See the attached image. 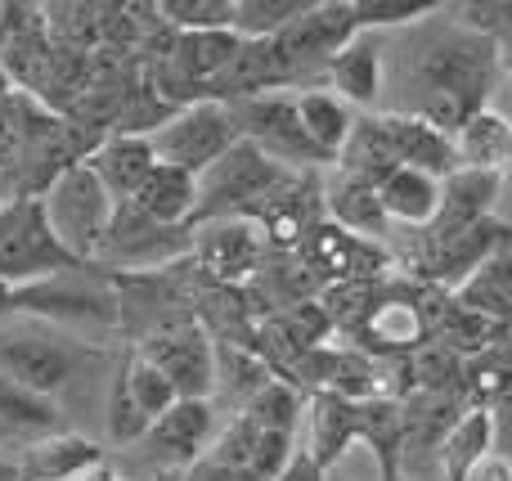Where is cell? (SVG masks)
Segmentation results:
<instances>
[{
    "mask_svg": "<svg viewBox=\"0 0 512 481\" xmlns=\"http://www.w3.org/2000/svg\"><path fill=\"white\" fill-rule=\"evenodd\" d=\"M153 481H185V473H153Z\"/></svg>",
    "mask_w": 512,
    "mask_h": 481,
    "instance_id": "obj_42",
    "label": "cell"
},
{
    "mask_svg": "<svg viewBox=\"0 0 512 481\" xmlns=\"http://www.w3.org/2000/svg\"><path fill=\"white\" fill-rule=\"evenodd\" d=\"M117 378H122L126 396H131V405H135V410H140V419L149 423V428L162 419V414L171 410V405L180 401V392H176V387H171V378L162 374V369L153 365V360H144L140 351H135V356L126 360L122 369H117Z\"/></svg>",
    "mask_w": 512,
    "mask_h": 481,
    "instance_id": "obj_27",
    "label": "cell"
},
{
    "mask_svg": "<svg viewBox=\"0 0 512 481\" xmlns=\"http://www.w3.org/2000/svg\"><path fill=\"white\" fill-rule=\"evenodd\" d=\"M14 311L41 324H63V329H122L117 279L99 266H77L32 288H18Z\"/></svg>",
    "mask_w": 512,
    "mask_h": 481,
    "instance_id": "obj_3",
    "label": "cell"
},
{
    "mask_svg": "<svg viewBox=\"0 0 512 481\" xmlns=\"http://www.w3.org/2000/svg\"><path fill=\"white\" fill-rule=\"evenodd\" d=\"M0 374L41 396H59L68 387V378L77 374V351L63 338H54L50 329L5 324L0 329Z\"/></svg>",
    "mask_w": 512,
    "mask_h": 481,
    "instance_id": "obj_11",
    "label": "cell"
},
{
    "mask_svg": "<svg viewBox=\"0 0 512 481\" xmlns=\"http://www.w3.org/2000/svg\"><path fill=\"white\" fill-rule=\"evenodd\" d=\"M328 481H360V477H342V473H328Z\"/></svg>",
    "mask_w": 512,
    "mask_h": 481,
    "instance_id": "obj_44",
    "label": "cell"
},
{
    "mask_svg": "<svg viewBox=\"0 0 512 481\" xmlns=\"http://www.w3.org/2000/svg\"><path fill=\"white\" fill-rule=\"evenodd\" d=\"M360 32H396V27H414L423 18H432L436 0H351Z\"/></svg>",
    "mask_w": 512,
    "mask_h": 481,
    "instance_id": "obj_31",
    "label": "cell"
},
{
    "mask_svg": "<svg viewBox=\"0 0 512 481\" xmlns=\"http://www.w3.org/2000/svg\"><path fill=\"white\" fill-rule=\"evenodd\" d=\"M77 481H126V477L117 473L113 464H99V468H90V473H86V477H77Z\"/></svg>",
    "mask_w": 512,
    "mask_h": 481,
    "instance_id": "obj_38",
    "label": "cell"
},
{
    "mask_svg": "<svg viewBox=\"0 0 512 481\" xmlns=\"http://www.w3.org/2000/svg\"><path fill=\"white\" fill-rule=\"evenodd\" d=\"M387 54H396V63L387 68V90H396V104L387 113L423 117L445 135H454L468 117L495 104L499 77H504L499 45L450 18L445 5L409 27L405 41Z\"/></svg>",
    "mask_w": 512,
    "mask_h": 481,
    "instance_id": "obj_1",
    "label": "cell"
},
{
    "mask_svg": "<svg viewBox=\"0 0 512 481\" xmlns=\"http://www.w3.org/2000/svg\"><path fill=\"white\" fill-rule=\"evenodd\" d=\"M36 14H41V5H14V0H0V50H5V45L14 41Z\"/></svg>",
    "mask_w": 512,
    "mask_h": 481,
    "instance_id": "obj_34",
    "label": "cell"
},
{
    "mask_svg": "<svg viewBox=\"0 0 512 481\" xmlns=\"http://www.w3.org/2000/svg\"><path fill=\"white\" fill-rule=\"evenodd\" d=\"M194 257V225H162L135 203H117L95 266L104 275H167Z\"/></svg>",
    "mask_w": 512,
    "mask_h": 481,
    "instance_id": "obj_5",
    "label": "cell"
},
{
    "mask_svg": "<svg viewBox=\"0 0 512 481\" xmlns=\"http://www.w3.org/2000/svg\"><path fill=\"white\" fill-rule=\"evenodd\" d=\"M508 144H512V122L495 104L481 108L477 117H468L454 131V153H459L463 171H490V176H499V162H504Z\"/></svg>",
    "mask_w": 512,
    "mask_h": 481,
    "instance_id": "obj_25",
    "label": "cell"
},
{
    "mask_svg": "<svg viewBox=\"0 0 512 481\" xmlns=\"http://www.w3.org/2000/svg\"><path fill=\"white\" fill-rule=\"evenodd\" d=\"M239 0H158V18L171 32H234Z\"/></svg>",
    "mask_w": 512,
    "mask_h": 481,
    "instance_id": "obj_30",
    "label": "cell"
},
{
    "mask_svg": "<svg viewBox=\"0 0 512 481\" xmlns=\"http://www.w3.org/2000/svg\"><path fill=\"white\" fill-rule=\"evenodd\" d=\"M270 257V234L248 216H221V221L194 225V266L203 284L216 288H243L261 275Z\"/></svg>",
    "mask_w": 512,
    "mask_h": 481,
    "instance_id": "obj_8",
    "label": "cell"
},
{
    "mask_svg": "<svg viewBox=\"0 0 512 481\" xmlns=\"http://www.w3.org/2000/svg\"><path fill=\"white\" fill-rule=\"evenodd\" d=\"M140 356L153 360V365L171 378L180 401H212V392H216V342H212V333L203 329L198 315L153 333V338H144Z\"/></svg>",
    "mask_w": 512,
    "mask_h": 481,
    "instance_id": "obj_10",
    "label": "cell"
},
{
    "mask_svg": "<svg viewBox=\"0 0 512 481\" xmlns=\"http://www.w3.org/2000/svg\"><path fill=\"white\" fill-rule=\"evenodd\" d=\"M0 446H18V441H14V437H9V432H5V428H0Z\"/></svg>",
    "mask_w": 512,
    "mask_h": 481,
    "instance_id": "obj_43",
    "label": "cell"
},
{
    "mask_svg": "<svg viewBox=\"0 0 512 481\" xmlns=\"http://www.w3.org/2000/svg\"><path fill=\"white\" fill-rule=\"evenodd\" d=\"M324 90H333L355 113H373L382 104V95H387V45L378 41V32H360L337 50V59L328 63Z\"/></svg>",
    "mask_w": 512,
    "mask_h": 481,
    "instance_id": "obj_13",
    "label": "cell"
},
{
    "mask_svg": "<svg viewBox=\"0 0 512 481\" xmlns=\"http://www.w3.org/2000/svg\"><path fill=\"white\" fill-rule=\"evenodd\" d=\"M477 481H512V459H504V455H490L486 464L477 468Z\"/></svg>",
    "mask_w": 512,
    "mask_h": 481,
    "instance_id": "obj_35",
    "label": "cell"
},
{
    "mask_svg": "<svg viewBox=\"0 0 512 481\" xmlns=\"http://www.w3.org/2000/svg\"><path fill=\"white\" fill-rule=\"evenodd\" d=\"M315 9V0H239L234 14V32L243 41H274L279 32H288L297 18H306Z\"/></svg>",
    "mask_w": 512,
    "mask_h": 481,
    "instance_id": "obj_29",
    "label": "cell"
},
{
    "mask_svg": "<svg viewBox=\"0 0 512 481\" xmlns=\"http://www.w3.org/2000/svg\"><path fill=\"white\" fill-rule=\"evenodd\" d=\"M499 198H504V185L499 176L490 171H454L445 180V194H441V212H436L432 230H423L427 239H454L463 230H477L481 221L499 212Z\"/></svg>",
    "mask_w": 512,
    "mask_h": 481,
    "instance_id": "obj_15",
    "label": "cell"
},
{
    "mask_svg": "<svg viewBox=\"0 0 512 481\" xmlns=\"http://www.w3.org/2000/svg\"><path fill=\"white\" fill-rule=\"evenodd\" d=\"M230 113H234V126H239V140L256 144L261 153H270L279 167H288V171L324 167V162H319V153L310 149L306 131H301L297 95H292V90L243 99V104H230Z\"/></svg>",
    "mask_w": 512,
    "mask_h": 481,
    "instance_id": "obj_9",
    "label": "cell"
},
{
    "mask_svg": "<svg viewBox=\"0 0 512 481\" xmlns=\"http://www.w3.org/2000/svg\"><path fill=\"white\" fill-rule=\"evenodd\" d=\"M149 144H153V153H158V162L189 171V176H203V171H212L216 162L239 144V126H234L230 104H221V99H198V104H189V108H176V113L149 135Z\"/></svg>",
    "mask_w": 512,
    "mask_h": 481,
    "instance_id": "obj_7",
    "label": "cell"
},
{
    "mask_svg": "<svg viewBox=\"0 0 512 481\" xmlns=\"http://www.w3.org/2000/svg\"><path fill=\"white\" fill-rule=\"evenodd\" d=\"M274 481H328V468L319 464L310 450L297 446V450H292V459L279 468V477H274Z\"/></svg>",
    "mask_w": 512,
    "mask_h": 481,
    "instance_id": "obj_33",
    "label": "cell"
},
{
    "mask_svg": "<svg viewBox=\"0 0 512 481\" xmlns=\"http://www.w3.org/2000/svg\"><path fill=\"white\" fill-rule=\"evenodd\" d=\"M9 95H14V81H9V72L0 68V99H9Z\"/></svg>",
    "mask_w": 512,
    "mask_h": 481,
    "instance_id": "obj_41",
    "label": "cell"
},
{
    "mask_svg": "<svg viewBox=\"0 0 512 481\" xmlns=\"http://www.w3.org/2000/svg\"><path fill=\"white\" fill-rule=\"evenodd\" d=\"M495 347H504L508 356H512V315H508L504 324H495Z\"/></svg>",
    "mask_w": 512,
    "mask_h": 481,
    "instance_id": "obj_39",
    "label": "cell"
},
{
    "mask_svg": "<svg viewBox=\"0 0 512 481\" xmlns=\"http://www.w3.org/2000/svg\"><path fill=\"white\" fill-rule=\"evenodd\" d=\"M131 203L140 207L144 216L162 221V225H194V216H198V176L158 162L153 176L144 180L140 194H135Z\"/></svg>",
    "mask_w": 512,
    "mask_h": 481,
    "instance_id": "obj_24",
    "label": "cell"
},
{
    "mask_svg": "<svg viewBox=\"0 0 512 481\" xmlns=\"http://www.w3.org/2000/svg\"><path fill=\"white\" fill-rule=\"evenodd\" d=\"M486 410H490V428H495V455L512 459V387L504 396H495Z\"/></svg>",
    "mask_w": 512,
    "mask_h": 481,
    "instance_id": "obj_32",
    "label": "cell"
},
{
    "mask_svg": "<svg viewBox=\"0 0 512 481\" xmlns=\"http://www.w3.org/2000/svg\"><path fill=\"white\" fill-rule=\"evenodd\" d=\"M77 266L81 261L54 239L41 198H0V284L32 288Z\"/></svg>",
    "mask_w": 512,
    "mask_h": 481,
    "instance_id": "obj_6",
    "label": "cell"
},
{
    "mask_svg": "<svg viewBox=\"0 0 512 481\" xmlns=\"http://www.w3.org/2000/svg\"><path fill=\"white\" fill-rule=\"evenodd\" d=\"M436 455H441L445 481H472L477 477V468L495 455V428H490L486 405H468V410L459 414V423L445 432V441H441Z\"/></svg>",
    "mask_w": 512,
    "mask_h": 481,
    "instance_id": "obj_22",
    "label": "cell"
},
{
    "mask_svg": "<svg viewBox=\"0 0 512 481\" xmlns=\"http://www.w3.org/2000/svg\"><path fill=\"white\" fill-rule=\"evenodd\" d=\"M333 171H342V176H351V180H364V185H373V189H382V180H387L391 171H400L396 153H391L387 135H382V126H378V113H360L342 158L333 162Z\"/></svg>",
    "mask_w": 512,
    "mask_h": 481,
    "instance_id": "obj_26",
    "label": "cell"
},
{
    "mask_svg": "<svg viewBox=\"0 0 512 481\" xmlns=\"http://www.w3.org/2000/svg\"><path fill=\"white\" fill-rule=\"evenodd\" d=\"M495 108H499V113H504L508 122H512V72H504V77H499V90H495Z\"/></svg>",
    "mask_w": 512,
    "mask_h": 481,
    "instance_id": "obj_36",
    "label": "cell"
},
{
    "mask_svg": "<svg viewBox=\"0 0 512 481\" xmlns=\"http://www.w3.org/2000/svg\"><path fill=\"white\" fill-rule=\"evenodd\" d=\"M90 167H95V176L104 180L117 203H131L144 180L153 176V167H158V153H153L149 135H108L90 153Z\"/></svg>",
    "mask_w": 512,
    "mask_h": 481,
    "instance_id": "obj_18",
    "label": "cell"
},
{
    "mask_svg": "<svg viewBox=\"0 0 512 481\" xmlns=\"http://www.w3.org/2000/svg\"><path fill=\"white\" fill-rule=\"evenodd\" d=\"M297 117H301V131H306L310 149L319 153L324 167H333V162L342 158L346 140H351L355 122H360V113H355L351 104H342L333 90H301Z\"/></svg>",
    "mask_w": 512,
    "mask_h": 481,
    "instance_id": "obj_19",
    "label": "cell"
},
{
    "mask_svg": "<svg viewBox=\"0 0 512 481\" xmlns=\"http://www.w3.org/2000/svg\"><path fill=\"white\" fill-rule=\"evenodd\" d=\"M351 446H360V401H346L337 392L310 396V455L333 473L337 459Z\"/></svg>",
    "mask_w": 512,
    "mask_h": 481,
    "instance_id": "obj_20",
    "label": "cell"
},
{
    "mask_svg": "<svg viewBox=\"0 0 512 481\" xmlns=\"http://www.w3.org/2000/svg\"><path fill=\"white\" fill-rule=\"evenodd\" d=\"M378 126L387 135L391 153H396L400 167H414L427 171L436 180H450L459 171V153H454V135H445L441 126L423 122V117H409V113H378Z\"/></svg>",
    "mask_w": 512,
    "mask_h": 481,
    "instance_id": "obj_14",
    "label": "cell"
},
{
    "mask_svg": "<svg viewBox=\"0 0 512 481\" xmlns=\"http://www.w3.org/2000/svg\"><path fill=\"white\" fill-rule=\"evenodd\" d=\"M14 293H18V288L0 284V329H5V324H14V320H18V311H14Z\"/></svg>",
    "mask_w": 512,
    "mask_h": 481,
    "instance_id": "obj_37",
    "label": "cell"
},
{
    "mask_svg": "<svg viewBox=\"0 0 512 481\" xmlns=\"http://www.w3.org/2000/svg\"><path fill=\"white\" fill-rule=\"evenodd\" d=\"M297 171L279 167L270 153H261L256 144L239 140L212 171L198 176V216L194 225L203 221H221V216H248V221H261L265 207L279 198V189Z\"/></svg>",
    "mask_w": 512,
    "mask_h": 481,
    "instance_id": "obj_2",
    "label": "cell"
},
{
    "mask_svg": "<svg viewBox=\"0 0 512 481\" xmlns=\"http://www.w3.org/2000/svg\"><path fill=\"white\" fill-rule=\"evenodd\" d=\"M324 221H333L337 230L355 234L364 243H382L391 234L382 194L373 185H364V180L342 176V171H328L324 180Z\"/></svg>",
    "mask_w": 512,
    "mask_h": 481,
    "instance_id": "obj_17",
    "label": "cell"
},
{
    "mask_svg": "<svg viewBox=\"0 0 512 481\" xmlns=\"http://www.w3.org/2000/svg\"><path fill=\"white\" fill-rule=\"evenodd\" d=\"M18 481H77L90 468L104 464V450L95 446L81 432H50V437H36L27 446H18Z\"/></svg>",
    "mask_w": 512,
    "mask_h": 481,
    "instance_id": "obj_16",
    "label": "cell"
},
{
    "mask_svg": "<svg viewBox=\"0 0 512 481\" xmlns=\"http://www.w3.org/2000/svg\"><path fill=\"white\" fill-rule=\"evenodd\" d=\"M378 194H382V207H387L391 225H405V230H432L436 212H441L445 180L427 176V171H414V167H400L382 180Z\"/></svg>",
    "mask_w": 512,
    "mask_h": 481,
    "instance_id": "obj_21",
    "label": "cell"
},
{
    "mask_svg": "<svg viewBox=\"0 0 512 481\" xmlns=\"http://www.w3.org/2000/svg\"><path fill=\"white\" fill-rule=\"evenodd\" d=\"M41 203H45V216H50L54 239L68 248V257L81 261V266H95L99 248H104L108 230H113V216H117V198L95 176V167L90 162L68 167L41 194Z\"/></svg>",
    "mask_w": 512,
    "mask_h": 481,
    "instance_id": "obj_4",
    "label": "cell"
},
{
    "mask_svg": "<svg viewBox=\"0 0 512 481\" xmlns=\"http://www.w3.org/2000/svg\"><path fill=\"white\" fill-rule=\"evenodd\" d=\"M0 481H18V464L5 459V455H0Z\"/></svg>",
    "mask_w": 512,
    "mask_h": 481,
    "instance_id": "obj_40",
    "label": "cell"
},
{
    "mask_svg": "<svg viewBox=\"0 0 512 481\" xmlns=\"http://www.w3.org/2000/svg\"><path fill=\"white\" fill-rule=\"evenodd\" d=\"M301 387L288 383V378H270L265 387H256V392L243 401L239 414H248L256 428L265 432H283V437H292L301 423Z\"/></svg>",
    "mask_w": 512,
    "mask_h": 481,
    "instance_id": "obj_28",
    "label": "cell"
},
{
    "mask_svg": "<svg viewBox=\"0 0 512 481\" xmlns=\"http://www.w3.org/2000/svg\"><path fill=\"white\" fill-rule=\"evenodd\" d=\"M0 428H5L18 446H27V441H36V437L63 432V410L54 396H41V392H32V387L0 374Z\"/></svg>",
    "mask_w": 512,
    "mask_h": 481,
    "instance_id": "obj_23",
    "label": "cell"
},
{
    "mask_svg": "<svg viewBox=\"0 0 512 481\" xmlns=\"http://www.w3.org/2000/svg\"><path fill=\"white\" fill-rule=\"evenodd\" d=\"M216 405L212 401H176L149 432H144V455L158 464V473H185L207 455L216 441Z\"/></svg>",
    "mask_w": 512,
    "mask_h": 481,
    "instance_id": "obj_12",
    "label": "cell"
}]
</instances>
